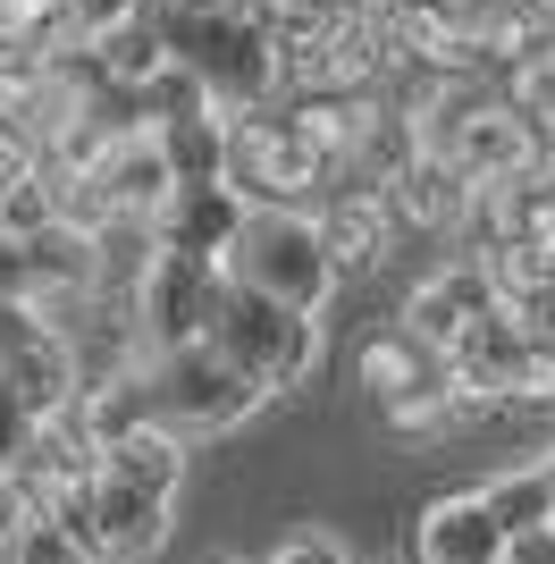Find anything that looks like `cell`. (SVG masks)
Returning a JSON list of instances; mask_svg holds the SVG:
<instances>
[{
    "label": "cell",
    "instance_id": "1",
    "mask_svg": "<svg viewBox=\"0 0 555 564\" xmlns=\"http://www.w3.org/2000/svg\"><path fill=\"white\" fill-rule=\"evenodd\" d=\"M161 34L185 68L203 76L219 110H270L286 94V68H278V43H270V18L261 9H203V0H168L161 9Z\"/></svg>",
    "mask_w": 555,
    "mask_h": 564
},
{
    "label": "cell",
    "instance_id": "2",
    "mask_svg": "<svg viewBox=\"0 0 555 564\" xmlns=\"http://www.w3.org/2000/svg\"><path fill=\"white\" fill-rule=\"evenodd\" d=\"M228 279L320 321V312L337 304L346 270H337V253H328V236H320L312 212H253L244 236H236V253H228Z\"/></svg>",
    "mask_w": 555,
    "mask_h": 564
},
{
    "label": "cell",
    "instance_id": "3",
    "mask_svg": "<svg viewBox=\"0 0 555 564\" xmlns=\"http://www.w3.org/2000/svg\"><path fill=\"white\" fill-rule=\"evenodd\" d=\"M210 346L228 354L244 379H261L270 397H303L320 379V321L278 304V295H253V286H236V279H228V304H219Z\"/></svg>",
    "mask_w": 555,
    "mask_h": 564
},
{
    "label": "cell",
    "instance_id": "4",
    "mask_svg": "<svg viewBox=\"0 0 555 564\" xmlns=\"http://www.w3.org/2000/svg\"><path fill=\"white\" fill-rule=\"evenodd\" d=\"M270 404L261 379H244L219 346H185V354H152V413L177 438H228Z\"/></svg>",
    "mask_w": 555,
    "mask_h": 564
},
{
    "label": "cell",
    "instance_id": "5",
    "mask_svg": "<svg viewBox=\"0 0 555 564\" xmlns=\"http://www.w3.org/2000/svg\"><path fill=\"white\" fill-rule=\"evenodd\" d=\"M219 304H228V270H219V261L161 253L152 279H143V295H135V329H143L152 354H185V346H210Z\"/></svg>",
    "mask_w": 555,
    "mask_h": 564
},
{
    "label": "cell",
    "instance_id": "6",
    "mask_svg": "<svg viewBox=\"0 0 555 564\" xmlns=\"http://www.w3.org/2000/svg\"><path fill=\"white\" fill-rule=\"evenodd\" d=\"M547 152H555V135L505 94V101H488V110L463 127L455 169L471 177V186H513V177H538V169H547Z\"/></svg>",
    "mask_w": 555,
    "mask_h": 564
},
{
    "label": "cell",
    "instance_id": "7",
    "mask_svg": "<svg viewBox=\"0 0 555 564\" xmlns=\"http://www.w3.org/2000/svg\"><path fill=\"white\" fill-rule=\"evenodd\" d=\"M168 522H177V497H152V489H127V480H92V506H85V540L101 564H152L168 547Z\"/></svg>",
    "mask_w": 555,
    "mask_h": 564
},
{
    "label": "cell",
    "instance_id": "8",
    "mask_svg": "<svg viewBox=\"0 0 555 564\" xmlns=\"http://www.w3.org/2000/svg\"><path fill=\"white\" fill-rule=\"evenodd\" d=\"M312 219H320L328 236V253H337V270H388L395 253H404V228H395L388 212V194H370V186H328L320 203H312Z\"/></svg>",
    "mask_w": 555,
    "mask_h": 564
},
{
    "label": "cell",
    "instance_id": "9",
    "mask_svg": "<svg viewBox=\"0 0 555 564\" xmlns=\"http://www.w3.org/2000/svg\"><path fill=\"white\" fill-rule=\"evenodd\" d=\"M505 531L497 514L480 506V489H455V497H429L413 514V564H505Z\"/></svg>",
    "mask_w": 555,
    "mask_h": 564
},
{
    "label": "cell",
    "instance_id": "10",
    "mask_svg": "<svg viewBox=\"0 0 555 564\" xmlns=\"http://www.w3.org/2000/svg\"><path fill=\"white\" fill-rule=\"evenodd\" d=\"M244 219H253V203H244L236 186H177V203H168L152 228H161L168 253H194V261H219V270H228Z\"/></svg>",
    "mask_w": 555,
    "mask_h": 564
},
{
    "label": "cell",
    "instance_id": "11",
    "mask_svg": "<svg viewBox=\"0 0 555 564\" xmlns=\"http://www.w3.org/2000/svg\"><path fill=\"white\" fill-rule=\"evenodd\" d=\"M92 177H101V194H110L118 219H161L168 203H177V169H168L161 135H118L110 161L92 169Z\"/></svg>",
    "mask_w": 555,
    "mask_h": 564
},
{
    "label": "cell",
    "instance_id": "12",
    "mask_svg": "<svg viewBox=\"0 0 555 564\" xmlns=\"http://www.w3.org/2000/svg\"><path fill=\"white\" fill-rule=\"evenodd\" d=\"M0 379H9V397H18L25 413H34V422H59V413H68V404L85 397V362H76V346H68V337H51V329L34 337V346H25V354H18V362H9Z\"/></svg>",
    "mask_w": 555,
    "mask_h": 564
},
{
    "label": "cell",
    "instance_id": "13",
    "mask_svg": "<svg viewBox=\"0 0 555 564\" xmlns=\"http://www.w3.org/2000/svg\"><path fill=\"white\" fill-rule=\"evenodd\" d=\"M161 152L177 169V186H228V161H236V110H203V118H177L161 127Z\"/></svg>",
    "mask_w": 555,
    "mask_h": 564
},
{
    "label": "cell",
    "instance_id": "14",
    "mask_svg": "<svg viewBox=\"0 0 555 564\" xmlns=\"http://www.w3.org/2000/svg\"><path fill=\"white\" fill-rule=\"evenodd\" d=\"M480 506L497 514L505 540H531V531H555V480L538 464H505L480 480Z\"/></svg>",
    "mask_w": 555,
    "mask_h": 564
},
{
    "label": "cell",
    "instance_id": "15",
    "mask_svg": "<svg viewBox=\"0 0 555 564\" xmlns=\"http://www.w3.org/2000/svg\"><path fill=\"white\" fill-rule=\"evenodd\" d=\"M101 471L110 480H127V489H152V497H177L185 489V438L168 422L135 430V438H118L110 455H101Z\"/></svg>",
    "mask_w": 555,
    "mask_h": 564
},
{
    "label": "cell",
    "instance_id": "16",
    "mask_svg": "<svg viewBox=\"0 0 555 564\" xmlns=\"http://www.w3.org/2000/svg\"><path fill=\"white\" fill-rule=\"evenodd\" d=\"M25 261H34V295H76V286H101V236L68 228V219H51V228L25 245Z\"/></svg>",
    "mask_w": 555,
    "mask_h": 564
},
{
    "label": "cell",
    "instance_id": "17",
    "mask_svg": "<svg viewBox=\"0 0 555 564\" xmlns=\"http://www.w3.org/2000/svg\"><path fill=\"white\" fill-rule=\"evenodd\" d=\"M85 51L101 59V76H110V85H127V94H143V85L177 59V51H168V34H161V18H135V25H118V34H101V43H85Z\"/></svg>",
    "mask_w": 555,
    "mask_h": 564
},
{
    "label": "cell",
    "instance_id": "18",
    "mask_svg": "<svg viewBox=\"0 0 555 564\" xmlns=\"http://www.w3.org/2000/svg\"><path fill=\"white\" fill-rule=\"evenodd\" d=\"M9 564H101L85 531H68L59 514H25L18 540H9Z\"/></svg>",
    "mask_w": 555,
    "mask_h": 564
},
{
    "label": "cell",
    "instance_id": "19",
    "mask_svg": "<svg viewBox=\"0 0 555 564\" xmlns=\"http://www.w3.org/2000/svg\"><path fill=\"white\" fill-rule=\"evenodd\" d=\"M152 18V0H68V25L76 43H101V34H118V25Z\"/></svg>",
    "mask_w": 555,
    "mask_h": 564
},
{
    "label": "cell",
    "instance_id": "20",
    "mask_svg": "<svg viewBox=\"0 0 555 564\" xmlns=\"http://www.w3.org/2000/svg\"><path fill=\"white\" fill-rule=\"evenodd\" d=\"M261 564H362V556H353L337 531H286V540H278Z\"/></svg>",
    "mask_w": 555,
    "mask_h": 564
},
{
    "label": "cell",
    "instance_id": "21",
    "mask_svg": "<svg viewBox=\"0 0 555 564\" xmlns=\"http://www.w3.org/2000/svg\"><path fill=\"white\" fill-rule=\"evenodd\" d=\"M505 312L538 337V346H555V270H547V279H531L522 295H505Z\"/></svg>",
    "mask_w": 555,
    "mask_h": 564
},
{
    "label": "cell",
    "instance_id": "22",
    "mask_svg": "<svg viewBox=\"0 0 555 564\" xmlns=\"http://www.w3.org/2000/svg\"><path fill=\"white\" fill-rule=\"evenodd\" d=\"M513 101H522V110H531L538 127L555 135V51L538 59V68H522V76H513Z\"/></svg>",
    "mask_w": 555,
    "mask_h": 564
},
{
    "label": "cell",
    "instance_id": "23",
    "mask_svg": "<svg viewBox=\"0 0 555 564\" xmlns=\"http://www.w3.org/2000/svg\"><path fill=\"white\" fill-rule=\"evenodd\" d=\"M25 447H34V413H25V404L9 397V379H0V471L18 464Z\"/></svg>",
    "mask_w": 555,
    "mask_h": 564
},
{
    "label": "cell",
    "instance_id": "24",
    "mask_svg": "<svg viewBox=\"0 0 555 564\" xmlns=\"http://www.w3.org/2000/svg\"><path fill=\"white\" fill-rule=\"evenodd\" d=\"M0 304H34V261L18 236H0Z\"/></svg>",
    "mask_w": 555,
    "mask_h": 564
},
{
    "label": "cell",
    "instance_id": "25",
    "mask_svg": "<svg viewBox=\"0 0 555 564\" xmlns=\"http://www.w3.org/2000/svg\"><path fill=\"white\" fill-rule=\"evenodd\" d=\"M531 404H555V346H538V371H531V388H522L513 413H531Z\"/></svg>",
    "mask_w": 555,
    "mask_h": 564
},
{
    "label": "cell",
    "instance_id": "26",
    "mask_svg": "<svg viewBox=\"0 0 555 564\" xmlns=\"http://www.w3.org/2000/svg\"><path fill=\"white\" fill-rule=\"evenodd\" d=\"M505 564H555V531H531V540H513Z\"/></svg>",
    "mask_w": 555,
    "mask_h": 564
},
{
    "label": "cell",
    "instance_id": "27",
    "mask_svg": "<svg viewBox=\"0 0 555 564\" xmlns=\"http://www.w3.org/2000/svg\"><path fill=\"white\" fill-rule=\"evenodd\" d=\"M531 464H538V471H547V480H555V438H547V447H538V455H531Z\"/></svg>",
    "mask_w": 555,
    "mask_h": 564
},
{
    "label": "cell",
    "instance_id": "28",
    "mask_svg": "<svg viewBox=\"0 0 555 564\" xmlns=\"http://www.w3.org/2000/svg\"><path fill=\"white\" fill-rule=\"evenodd\" d=\"M538 186H547V203H555V152H547V169H538Z\"/></svg>",
    "mask_w": 555,
    "mask_h": 564
},
{
    "label": "cell",
    "instance_id": "29",
    "mask_svg": "<svg viewBox=\"0 0 555 564\" xmlns=\"http://www.w3.org/2000/svg\"><path fill=\"white\" fill-rule=\"evenodd\" d=\"M547 270H555V245H547Z\"/></svg>",
    "mask_w": 555,
    "mask_h": 564
},
{
    "label": "cell",
    "instance_id": "30",
    "mask_svg": "<svg viewBox=\"0 0 555 564\" xmlns=\"http://www.w3.org/2000/svg\"><path fill=\"white\" fill-rule=\"evenodd\" d=\"M210 564H236V556H210Z\"/></svg>",
    "mask_w": 555,
    "mask_h": 564
},
{
    "label": "cell",
    "instance_id": "31",
    "mask_svg": "<svg viewBox=\"0 0 555 564\" xmlns=\"http://www.w3.org/2000/svg\"><path fill=\"white\" fill-rule=\"evenodd\" d=\"M0 564H9V547H0Z\"/></svg>",
    "mask_w": 555,
    "mask_h": 564
}]
</instances>
